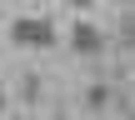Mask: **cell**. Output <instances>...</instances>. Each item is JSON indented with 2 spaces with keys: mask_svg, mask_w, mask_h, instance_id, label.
I'll return each instance as SVG.
<instances>
[{
  "mask_svg": "<svg viewBox=\"0 0 135 120\" xmlns=\"http://www.w3.org/2000/svg\"><path fill=\"white\" fill-rule=\"evenodd\" d=\"M60 40V30H55V20H45V15H20V20H10V45L15 50H50Z\"/></svg>",
  "mask_w": 135,
  "mask_h": 120,
  "instance_id": "cell-1",
  "label": "cell"
},
{
  "mask_svg": "<svg viewBox=\"0 0 135 120\" xmlns=\"http://www.w3.org/2000/svg\"><path fill=\"white\" fill-rule=\"evenodd\" d=\"M70 50H75L80 60H100V55L110 50V40H105V30H100L95 20H85V15H80V20L70 25Z\"/></svg>",
  "mask_w": 135,
  "mask_h": 120,
  "instance_id": "cell-2",
  "label": "cell"
},
{
  "mask_svg": "<svg viewBox=\"0 0 135 120\" xmlns=\"http://www.w3.org/2000/svg\"><path fill=\"white\" fill-rule=\"evenodd\" d=\"M110 100H115V90L100 80V85H90L85 90V110H110Z\"/></svg>",
  "mask_w": 135,
  "mask_h": 120,
  "instance_id": "cell-3",
  "label": "cell"
},
{
  "mask_svg": "<svg viewBox=\"0 0 135 120\" xmlns=\"http://www.w3.org/2000/svg\"><path fill=\"white\" fill-rule=\"evenodd\" d=\"M20 105H40V75L35 70L20 75Z\"/></svg>",
  "mask_w": 135,
  "mask_h": 120,
  "instance_id": "cell-4",
  "label": "cell"
},
{
  "mask_svg": "<svg viewBox=\"0 0 135 120\" xmlns=\"http://www.w3.org/2000/svg\"><path fill=\"white\" fill-rule=\"evenodd\" d=\"M95 5H100V0H65V10H75V15H90Z\"/></svg>",
  "mask_w": 135,
  "mask_h": 120,
  "instance_id": "cell-5",
  "label": "cell"
}]
</instances>
